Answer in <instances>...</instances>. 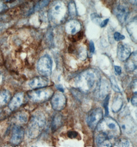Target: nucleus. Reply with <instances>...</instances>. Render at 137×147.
Masks as SVG:
<instances>
[{
  "mask_svg": "<svg viewBox=\"0 0 137 147\" xmlns=\"http://www.w3.org/2000/svg\"><path fill=\"white\" fill-rule=\"evenodd\" d=\"M24 135V129L19 126H16L14 128L12 136V142L15 145H18L21 142Z\"/></svg>",
  "mask_w": 137,
  "mask_h": 147,
  "instance_id": "2eb2a0df",
  "label": "nucleus"
},
{
  "mask_svg": "<svg viewBox=\"0 0 137 147\" xmlns=\"http://www.w3.org/2000/svg\"><path fill=\"white\" fill-rule=\"evenodd\" d=\"M103 112L101 108H96L91 110L88 113L86 121L87 126L92 130H95L100 121L103 119Z\"/></svg>",
  "mask_w": 137,
  "mask_h": 147,
  "instance_id": "423d86ee",
  "label": "nucleus"
},
{
  "mask_svg": "<svg viewBox=\"0 0 137 147\" xmlns=\"http://www.w3.org/2000/svg\"><path fill=\"white\" fill-rule=\"evenodd\" d=\"M128 33H130L132 38H133L134 40L136 41L137 38V22L136 20L130 22L127 26Z\"/></svg>",
  "mask_w": 137,
  "mask_h": 147,
  "instance_id": "6ab92c4d",
  "label": "nucleus"
},
{
  "mask_svg": "<svg viewBox=\"0 0 137 147\" xmlns=\"http://www.w3.org/2000/svg\"><path fill=\"white\" fill-rule=\"evenodd\" d=\"M69 12L70 14L72 16H74L76 14V6L75 3L73 2H71L69 3L68 6Z\"/></svg>",
  "mask_w": 137,
  "mask_h": 147,
  "instance_id": "a878e982",
  "label": "nucleus"
},
{
  "mask_svg": "<svg viewBox=\"0 0 137 147\" xmlns=\"http://www.w3.org/2000/svg\"><path fill=\"white\" fill-rule=\"evenodd\" d=\"M23 97L24 94L22 92L18 93L14 95L9 104L10 109L14 110L18 108L22 104Z\"/></svg>",
  "mask_w": 137,
  "mask_h": 147,
  "instance_id": "a211bd4d",
  "label": "nucleus"
},
{
  "mask_svg": "<svg viewBox=\"0 0 137 147\" xmlns=\"http://www.w3.org/2000/svg\"><path fill=\"white\" fill-rule=\"evenodd\" d=\"M95 95L99 100H103L108 95L109 84L105 79H100L95 87Z\"/></svg>",
  "mask_w": 137,
  "mask_h": 147,
  "instance_id": "9d476101",
  "label": "nucleus"
},
{
  "mask_svg": "<svg viewBox=\"0 0 137 147\" xmlns=\"http://www.w3.org/2000/svg\"><path fill=\"white\" fill-rule=\"evenodd\" d=\"M66 97L65 95L60 92L53 94L51 97L50 104L52 109L55 111H61L66 106Z\"/></svg>",
  "mask_w": 137,
  "mask_h": 147,
  "instance_id": "6e6552de",
  "label": "nucleus"
},
{
  "mask_svg": "<svg viewBox=\"0 0 137 147\" xmlns=\"http://www.w3.org/2000/svg\"><path fill=\"white\" fill-rule=\"evenodd\" d=\"M131 49L126 44L121 42L119 43L117 47V57L121 61H125L130 57Z\"/></svg>",
  "mask_w": 137,
  "mask_h": 147,
  "instance_id": "9b49d317",
  "label": "nucleus"
},
{
  "mask_svg": "<svg viewBox=\"0 0 137 147\" xmlns=\"http://www.w3.org/2000/svg\"><path fill=\"white\" fill-rule=\"evenodd\" d=\"M56 86H57V89H58V90H59V91H61L62 92H64V89H63V87H62V86L59 85H57Z\"/></svg>",
  "mask_w": 137,
  "mask_h": 147,
  "instance_id": "4c0bfd02",
  "label": "nucleus"
},
{
  "mask_svg": "<svg viewBox=\"0 0 137 147\" xmlns=\"http://www.w3.org/2000/svg\"><path fill=\"white\" fill-rule=\"evenodd\" d=\"M91 18H92V20L93 21L95 22V23L96 24H100V21H101V19L100 18L98 14H96V13H94V14L91 15Z\"/></svg>",
  "mask_w": 137,
  "mask_h": 147,
  "instance_id": "7c9ffc66",
  "label": "nucleus"
},
{
  "mask_svg": "<svg viewBox=\"0 0 137 147\" xmlns=\"http://www.w3.org/2000/svg\"><path fill=\"white\" fill-rule=\"evenodd\" d=\"M90 50L91 53H94L95 52V47L94 43L92 41H90Z\"/></svg>",
  "mask_w": 137,
  "mask_h": 147,
  "instance_id": "f704fd0d",
  "label": "nucleus"
},
{
  "mask_svg": "<svg viewBox=\"0 0 137 147\" xmlns=\"http://www.w3.org/2000/svg\"><path fill=\"white\" fill-rule=\"evenodd\" d=\"M52 61L49 55H44L39 59L37 68L41 76H50L52 72Z\"/></svg>",
  "mask_w": 137,
  "mask_h": 147,
  "instance_id": "39448f33",
  "label": "nucleus"
},
{
  "mask_svg": "<svg viewBox=\"0 0 137 147\" xmlns=\"http://www.w3.org/2000/svg\"><path fill=\"white\" fill-rule=\"evenodd\" d=\"M18 121L22 123H26L28 121V116L25 112H20L17 116Z\"/></svg>",
  "mask_w": 137,
  "mask_h": 147,
  "instance_id": "5701e85b",
  "label": "nucleus"
},
{
  "mask_svg": "<svg viewBox=\"0 0 137 147\" xmlns=\"http://www.w3.org/2000/svg\"><path fill=\"white\" fill-rule=\"evenodd\" d=\"M53 94L52 89L44 87L31 91L28 93V96L30 100L34 102H44L51 98Z\"/></svg>",
  "mask_w": 137,
  "mask_h": 147,
  "instance_id": "20e7f679",
  "label": "nucleus"
},
{
  "mask_svg": "<svg viewBox=\"0 0 137 147\" xmlns=\"http://www.w3.org/2000/svg\"><path fill=\"white\" fill-rule=\"evenodd\" d=\"M114 38L116 41H120L125 39V36L118 32H116L114 34Z\"/></svg>",
  "mask_w": 137,
  "mask_h": 147,
  "instance_id": "c85d7f7f",
  "label": "nucleus"
},
{
  "mask_svg": "<svg viewBox=\"0 0 137 147\" xmlns=\"http://www.w3.org/2000/svg\"><path fill=\"white\" fill-rule=\"evenodd\" d=\"M109 21V19L105 20L103 21L100 24V26H101V27H105V26H106V25L107 24V23H108Z\"/></svg>",
  "mask_w": 137,
  "mask_h": 147,
  "instance_id": "c9c22d12",
  "label": "nucleus"
},
{
  "mask_svg": "<svg viewBox=\"0 0 137 147\" xmlns=\"http://www.w3.org/2000/svg\"><path fill=\"white\" fill-rule=\"evenodd\" d=\"M62 124V117L60 114H57L54 116L52 123V130L53 132L57 130Z\"/></svg>",
  "mask_w": 137,
  "mask_h": 147,
  "instance_id": "412c9836",
  "label": "nucleus"
},
{
  "mask_svg": "<svg viewBox=\"0 0 137 147\" xmlns=\"http://www.w3.org/2000/svg\"><path fill=\"white\" fill-rule=\"evenodd\" d=\"M79 135L78 132L75 131H71L67 133V136L70 138H76Z\"/></svg>",
  "mask_w": 137,
  "mask_h": 147,
  "instance_id": "2f4dec72",
  "label": "nucleus"
},
{
  "mask_svg": "<svg viewBox=\"0 0 137 147\" xmlns=\"http://www.w3.org/2000/svg\"><path fill=\"white\" fill-rule=\"evenodd\" d=\"M6 1H11V0H6Z\"/></svg>",
  "mask_w": 137,
  "mask_h": 147,
  "instance_id": "ea45409f",
  "label": "nucleus"
},
{
  "mask_svg": "<svg viewBox=\"0 0 137 147\" xmlns=\"http://www.w3.org/2000/svg\"><path fill=\"white\" fill-rule=\"evenodd\" d=\"M4 8V4L3 3L2 1H0V12L2 11Z\"/></svg>",
  "mask_w": 137,
  "mask_h": 147,
  "instance_id": "e433bc0d",
  "label": "nucleus"
},
{
  "mask_svg": "<svg viewBox=\"0 0 137 147\" xmlns=\"http://www.w3.org/2000/svg\"><path fill=\"white\" fill-rule=\"evenodd\" d=\"M114 68H115V72L116 75H117V76L120 75L121 73H122V69H121V67L118 66H115Z\"/></svg>",
  "mask_w": 137,
  "mask_h": 147,
  "instance_id": "72a5a7b5",
  "label": "nucleus"
},
{
  "mask_svg": "<svg viewBox=\"0 0 137 147\" xmlns=\"http://www.w3.org/2000/svg\"><path fill=\"white\" fill-rule=\"evenodd\" d=\"M96 142L98 147H112L114 140L104 133L98 132Z\"/></svg>",
  "mask_w": 137,
  "mask_h": 147,
  "instance_id": "ddd939ff",
  "label": "nucleus"
},
{
  "mask_svg": "<svg viewBox=\"0 0 137 147\" xmlns=\"http://www.w3.org/2000/svg\"><path fill=\"white\" fill-rule=\"evenodd\" d=\"M123 102L122 98L120 96H117L113 100L112 104V110L114 112H117L120 110L123 106Z\"/></svg>",
  "mask_w": 137,
  "mask_h": 147,
  "instance_id": "aec40b11",
  "label": "nucleus"
},
{
  "mask_svg": "<svg viewBox=\"0 0 137 147\" xmlns=\"http://www.w3.org/2000/svg\"><path fill=\"white\" fill-rule=\"evenodd\" d=\"M125 61L126 62L124 67L126 70L128 72H132L137 69V60L136 52L131 53L130 57Z\"/></svg>",
  "mask_w": 137,
  "mask_h": 147,
  "instance_id": "f3484780",
  "label": "nucleus"
},
{
  "mask_svg": "<svg viewBox=\"0 0 137 147\" xmlns=\"http://www.w3.org/2000/svg\"><path fill=\"white\" fill-rule=\"evenodd\" d=\"M130 2L133 5H136L137 4V0H130Z\"/></svg>",
  "mask_w": 137,
  "mask_h": 147,
  "instance_id": "58836bf2",
  "label": "nucleus"
},
{
  "mask_svg": "<svg viewBox=\"0 0 137 147\" xmlns=\"http://www.w3.org/2000/svg\"><path fill=\"white\" fill-rule=\"evenodd\" d=\"M114 13L121 23H125L129 16V10L128 8L123 5L117 6L114 10Z\"/></svg>",
  "mask_w": 137,
  "mask_h": 147,
  "instance_id": "4468645a",
  "label": "nucleus"
},
{
  "mask_svg": "<svg viewBox=\"0 0 137 147\" xmlns=\"http://www.w3.org/2000/svg\"><path fill=\"white\" fill-rule=\"evenodd\" d=\"M49 80L45 76H38L33 78L28 82V85L33 89L44 88L47 87Z\"/></svg>",
  "mask_w": 137,
  "mask_h": 147,
  "instance_id": "f8f14e48",
  "label": "nucleus"
},
{
  "mask_svg": "<svg viewBox=\"0 0 137 147\" xmlns=\"http://www.w3.org/2000/svg\"><path fill=\"white\" fill-rule=\"evenodd\" d=\"M46 125V118L42 113L38 112L35 114L30 121L28 133L30 138H35L42 132Z\"/></svg>",
  "mask_w": 137,
  "mask_h": 147,
  "instance_id": "7ed1b4c3",
  "label": "nucleus"
},
{
  "mask_svg": "<svg viewBox=\"0 0 137 147\" xmlns=\"http://www.w3.org/2000/svg\"><path fill=\"white\" fill-rule=\"evenodd\" d=\"M121 127L124 132L128 134H130L136 131V124L132 117L129 115L127 114L122 117L120 119Z\"/></svg>",
  "mask_w": 137,
  "mask_h": 147,
  "instance_id": "1a4fd4ad",
  "label": "nucleus"
},
{
  "mask_svg": "<svg viewBox=\"0 0 137 147\" xmlns=\"http://www.w3.org/2000/svg\"><path fill=\"white\" fill-rule=\"evenodd\" d=\"M109 95H107L104 98V107L105 110V116H107L109 114Z\"/></svg>",
  "mask_w": 137,
  "mask_h": 147,
  "instance_id": "bb28decb",
  "label": "nucleus"
},
{
  "mask_svg": "<svg viewBox=\"0 0 137 147\" xmlns=\"http://www.w3.org/2000/svg\"><path fill=\"white\" fill-rule=\"evenodd\" d=\"M65 12V6L61 1H56L52 3L50 7V16L54 20H61Z\"/></svg>",
  "mask_w": 137,
  "mask_h": 147,
  "instance_id": "0eeeda50",
  "label": "nucleus"
},
{
  "mask_svg": "<svg viewBox=\"0 0 137 147\" xmlns=\"http://www.w3.org/2000/svg\"><path fill=\"white\" fill-rule=\"evenodd\" d=\"M96 129L98 132L104 133L114 140L119 137L121 133V129L119 123L110 117L102 119Z\"/></svg>",
  "mask_w": 137,
  "mask_h": 147,
  "instance_id": "f03ea898",
  "label": "nucleus"
},
{
  "mask_svg": "<svg viewBox=\"0 0 137 147\" xmlns=\"http://www.w3.org/2000/svg\"><path fill=\"white\" fill-rule=\"evenodd\" d=\"M50 0H41L37 4L35 9L36 11H38L42 9L43 8L47 5L50 2Z\"/></svg>",
  "mask_w": 137,
  "mask_h": 147,
  "instance_id": "b1692460",
  "label": "nucleus"
},
{
  "mask_svg": "<svg viewBox=\"0 0 137 147\" xmlns=\"http://www.w3.org/2000/svg\"><path fill=\"white\" fill-rule=\"evenodd\" d=\"M82 37H83V32L79 31L78 33L73 35L72 40H73V42H76L77 40H81L82 38Z\"/></svg>",
  "mask_w": 137,
  "mask_h": 147,
  "instance_id": "c756f323",
  "label": "nucleus"
},
{
  "mask_svg": "<svg viewBox=\"0 0 137 147\" xmlns=\"http://www.w3.org/2000/svg\"><path fill=\"white\" fill-rule=\"evenodd\" d=\"M115 146L116 147H129L130 146V142L129 140L125 138H121L117 140L115 144Z\"/></svg>",
  "mask_w": 137,
  "mask_h": 147,
  "instance_id": "4be33fe9",
  "label": "nucleus"
},
{
  "mask_svg": "<svg viewBox=\"0 0 137 147\" xmlns=\"http://www.w3.org/2000/svg\"><path fill=\"white\" fill-rule=\"evenodd\" d=\"M81 28L80 23L76 20H71L65 25L66 32L71 35H74L79 32L80 31Z\"/></svg>",
  "mask_w": 137,
  "mask_h": 147,
  "instance_id": "dca6fc26",
  "label": "nucleus"
},
{
  "mask_svg": "<svg viewBox=\"0 0 137 147\" xmlns=\"http://www.w3.org/2000/svg\"><path fill=\"white\" fill-rule=\"evenodd\" d=\"M111 87L113 90L116 91V92L120 93V89L119 87L118 84L117 83L116 78L114 76L111 77Z\"/></svg>",
  "mask_w": 137,
  "mask_h": 147,
  "instance_id": "393cba45",
  "label": "nucleus"
},
{
  "mask_svg": "<svg viewBox=\"0 0 137 147\" xmlns=\"http://www.w3.org/2000/svg\"><path fill=\"white\" fill-rule=\"evenodd\" d=\"M79 57L83 59H84L86 58L87 53H86V51L85 49H84V48L81 47L79 49Z\"/></svg>",
  "mask_w": 137,
  "mask_h": 147,
  "instance_id": "cd10ccee",
  "label": "nucleus"
},
{
  "mask_svg": "<svg viewBox=\"0 0 137 147\" xmlns=\"http://www.w3.org/2000/svg\"><path fill=\"white\" fill-rule=\"evenodd\" d=\"M99 80L97 71L88 69L81 73L76 78L75 85L83 92L87 93L97 85Z\"/></svg>",
  "mask_w": 137,
  "mask_h": 147,
  "instance_id": "f257e3e1",
  "label": "nucleus"
},
{
  "mask_svg": "<svg viewBox=\"0 0 137 147\" xmlns=\"http://www.w3.org/2000/svg\"><path fill=\"white\" fill-rule=\"evenodd\" d=\"M131 102L133 106H134L135 107L137 106V92H136L134 93V94L133 95L132 98V100H131Z\"/></svg>",
  "mask_w": 137,
  "mask_h": 147,
  "instance_id": "473e14b6",
  "label": "nucleus"
}]
</instances>
